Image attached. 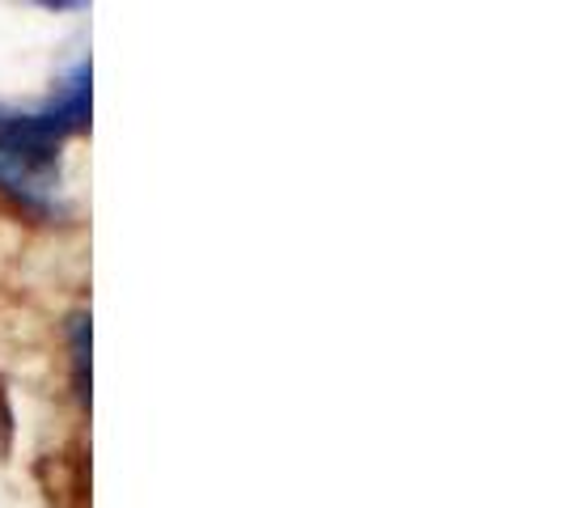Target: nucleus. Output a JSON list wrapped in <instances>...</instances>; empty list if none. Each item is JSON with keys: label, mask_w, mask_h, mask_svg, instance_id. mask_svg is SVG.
<instances>
[{"label": "nucleus", "mask_w": 563, "mask_h": 508, "mask_svg": "<svg viewBox=\"0 0 563 508\" xmlns=\"http://www.w3.org/2000/svg\"><path fill=\"white\" fill-rule=\"evenodd\" d=\"M0 199L34 225L68 217L64 199V144L38 123L34 107L0 102Z\"/></svg>", "instance_id": "1"}, {"label": "nucleus", "mask_w": 563, "mask_h": 508, "mask_svg": "<svg viewBox=\"0 0 563 508\" xmlns=\"http://www.w3.org/2000/svg\"><path fill=\"white\" fill-rule=\"evenodd\" d=\"M38 114V123L56 136L59 144L73 141V136H81L85 128H89V59H73L64 73H59V81L52 85V93L34 107Z\"/></svg>", "instance_id": "2"}, {"label": "nucleus", "mask_w": 563, "mask_h": 508, "mask_svg": "<svg viewBox=\"0 0 563 508\" xmlns=\"http://www.w3.org/2000/svg\"><path fill=\"white\" fill-rule=\"evenodd\" d=\"M64 343H68V382L77 407H89V313L77 310L64 322Z\"/></svg>", "instance_id": "3"}]
</instances>
